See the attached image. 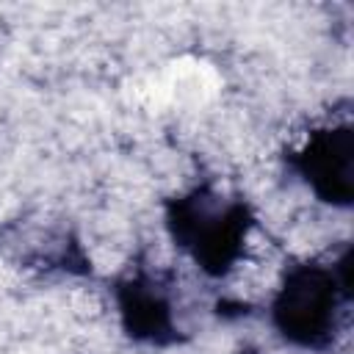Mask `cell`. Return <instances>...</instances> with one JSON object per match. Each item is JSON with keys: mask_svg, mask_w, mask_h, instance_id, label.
I'll return each instance as SVG.
<instances>
[{"mask_svg": "<svg viewBox=\"0 0 354 354\" xmlns=\"http://www.w3.org/2000/svg\"><path fill=\"white\" fill-rule=\"evenodd\" d=\"M285 335L290 332L301 343H315L329 326H335V279L321 271L290 274L277 304Z\"/></svg>", "mask_w": 354, "mask_h": 354, "instance_id": "obj_1", "label": "cell"}]
</instances>
